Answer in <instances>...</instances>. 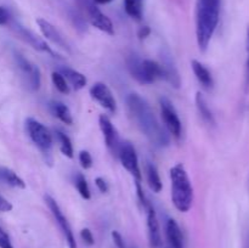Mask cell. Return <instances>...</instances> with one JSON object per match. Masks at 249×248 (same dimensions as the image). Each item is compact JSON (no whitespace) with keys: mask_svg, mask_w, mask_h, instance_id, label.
Here are the masks:
<instances>
[{"mask_svg":"<svg viewBox=\"0 0 249 248\" xmlns=\"http://www.w3.org/2000/svg\"><path fill=\"white\" fill-rule=\"evenodd\" d=\"M221 0H197L196 39L202 53L208 49L220 19Z\"/></svg>","mask_w":249,"mask_h":248,"instance_id":"7a4b0ae2","label":"cell"},{"mask_svg":"<svg viewBox=\"0 0 249 248\" xmlns=\"http://www.w3.org/2000/svg\"><path fill=\"white\" fill-rule=\"evenodd\" d=\"M0 181L16 189H26V182L23 179L6 167H0Z\"/></svg>","mask_w":249,"mask_h":248,"instance_id":"603a6c76","label":"cell"},{"mask_svg":"<svg viewBox=\"0 0 249 248\" xmlns=\"http://www.w3.org/2000/svg\"><path fill=\"white\" fill-rule=\"evenodd\" d=\"M50 109L53 112V116L56 118L60 119L62 123L67 124V125H72L73 124V117L71 113L70 108L66 106L63 102L61 101H51L50 102Z\"/></svg>","mask_w":249,"mask_h":248,"instance_id":"cb8c5ba5","label":"cell"},{"mask_svg":"<svg viewBox=\"0 0 249 248\" xmlns=\"http://www.w3.org/2000/svg\"><path fill=\"white\" fill-rule=\"evenodd\" d=\"M160 65H162V68H163V79L167 80L172 87L179 89L180 85H181V79H180L178 68L175 67L170 55L163 53L162 62H160Z\"/></svg>","mask_w":249,"mask_h":248,"instance_id":"2e32d148","label":"cell"},{"mask_svg":"<svg viewBox=\"0 0 249 248\" xmlns=\"http://www.w3.org/2000/svg\"><path fill=\"white\" fill-rule=\"evenodd\" d=\"M160 117H162V121L164 123V128L177 140H180L182 136V124L175 106L168 97L163 96L160 99Z\"/></svg>","mask_w":249,"mask_h":248,"instance_id":"52a82bcc","label":"cell"},{"mask_svg":"<svg viewBox=\"0 0 249 248\" xmlns=\"http://www.w3.org/2000/svg\"><path fill=\"white\" fill-rule=\"evenodd\" d=\"M145 172H146V180H147V184L150 186V189L153 192L158 194V192L162 191V180H160V173H158L157 167L153 164L152 162L147 160L145 164Z\"/></svg>","mask_w":249,"mask_h":248,"instance_id":"ffe728a7","label":"cell"},{"mask_svg":"<svg viewBox=\"0 0 249 248\" xmlns=\"http://www.w3.org/2000/svg\"><path fill=\"white\" fill-rule=\"evenodd\" d=\"M150 34H151V28L148 26L141 27L138 32V36H139V39H141V40H143V39L147 38Z\"/></svg>","mask_w":249,"mask_h":248,"instance_id":"8d00e7d4","label":"cell"},{"mask_svg":"<svg viewBox=\"0 0 249 248\" xmlns=\"http://www.w3.org/2000/svg\"><path fill=\"white\" fill-rule=\"evenodd\" d=\"M58 72L65 77L68 85L72 87L74 90H80L83 88H85V85H87V78H85V75L83 73L78 72V71L73 70V68L61 67Z\"/></svg>","mask_w":249,"mask_h":248,"instance_id":"d6986e66","label":"cell"},{"mask_svg":"<svg viewBox=\"0 0 249 248\" xmlns=\"http://www.w3.org/2000/svg\"><path fill=\"white\" fill-rule=\"evenodd\" d=\"M96 4H100V5H105V4H109L111 1H113V0H94Z\"/></svg>","mask_w":249,"mask_h":248,"instance_id":"f35d334b","label":"cell"},{"mask_svg":"<svg viewBox=\"0 0 249 248\" xmlns=\"http://www.w3.org/2000/svg\"><path fill=\"white\" fill-rule=\"evenodd\" d=\"M80 10H82L83 16H87L90 23L101 32L113 35L114 27L111 19L99 9L96 2L94 0H77Z\"/></svg>","mask_w":249,"mask_h":248,"instance_id":"8992f818","label":"cell"},{"mask_svg":"<svg viewBox=\"0 0 249 248\" xmlns=\"http://www.w3.org/2000/svg\"><path fill=\"white\" fill-rule=\"evenodd\" d=\"M196 106H197V109H198L199 114H201L202 121L211 126L215 125V118H214L213 112H212V109L209 108L208 104H207V100L204 99L202 92H197L196 94Z\"/></svg>","mask_w":249,"mask_h":248,"instance_id":"7402d4cb","label":"cell"},{"mask_svg":"<svg viewBox=\"0 0 249 248\" xmlns=\"http://www.w3.org/2000/svg\"><path fill=\"white\" fill-rule=\"evenodd\" d=\"M78 159H79L80 165H82L84 169H89V168L92 167V157L91 155H90L89 151H80L79 156H78Z\"/></svg>","mask_w":249,"mask_h":248,"instance_id":"f1b7e54d","label":"cell"},{"mask_svg":"<svg viewBox=\"0 0 249 248\" xmlns=\"http://www.w3.org/2000/svg\"><path fill=\"white\" fill-rule=\"evenodd\" d=\"M70 18L72 21L73 26L78 29V31H85L87 29V22H85V17L83 16L82 12L78 11H71Z\"/></svg>","mask_w":249,"mask_h":248,"instance_id":"83f0119b","label":"cell"},{"mask_svg":"<svg viewBox=\"0 0 249 248\" xmlns=\"http://www.w3.org/2000/svg\"><path fill=\"white\" fill-rule=\"evenodd\" d=\"M126 106L138 128L153 145L157 147H165L169 145L170 140L167 131L156 118L152 107L142 96L136 92L129 94L126 97Z\"/></svg>","mask_w":249,"mask_h":248,"instance_id":"6da1fadb","label":"cell"},{"mask_svg":"<svg viewBox=\"0 0 249 248\" xmlns=\"http://www.w3.org/2000/svg\"><path fill=\"white\" fill-rule=\"evenodd\" d=\"M95 185H96V187L99 189V191L101 192V194H107V192H108L109 186L104 177H96V179H95Z\"/></svg>","mask_w":249,"mask_h":248,"instance_id":"836d02e7","label":"cell"},{"mask_svg":"<svg viewBox=\"0 0 249 248\" xmlns=\"http://www.w3.org/2000/svg\"><path fill=\"white\" fill-rule=\"evenodd\" d=\"M26 131L28 134L29 139L33 141L34 145L39 148L41 155L45 158V162L48 164H53V134L49 131V129L36 121V118L26 119Z\"/></svg>","mask_w":249,"mask_h":248,"instance_id":"277c9868","label":"cell"},{"mask_svg":"<svg viewBox=\"0 0 249 248\" xmlns=\"http://www.w3.org/2000/svg\"><path fill=\"white\" fill-rule=\"evenodd\" d=\"M170 185H172V202L179 212L186 213L194 204V187L189 174L182 163L170 168Z\"/></svg>","mask_w":249,"mask_h":248,"instance_id":"3957f363","label":"cell"},{"mask_svg":"<svg viewBox=\"0 0 249 248\" xmlns=\"http://www.w3.org/2000/svg\"><path fill=\"white\" fill-rule=\"evenodd\" d=\"M165 233L169 245L172 248H185L184 246V236H182L181 229L179 224L174 219H168L165 224Z\"/></svg>","mask_w":249,"mask_h":248,"instance_id":"ac0fdd59","label":"cell"},{"mask_svg":"<svg viewBox=\"0 0 249 248\" xmlns=\"http://www.w3.org/2000/svg\"><path fill=\"white\" fill-rule=\"evenodd\" d=\"M51 80H53V84L55 85V88L61 92V94H66V95L70 94L71 91L70 85H68L67 80L65 79V77H63L58 71L53 72V74H51Z\"/></svg>","mask_w":249,"mask_h":248,"instance_id":"4316f807","label":"cell"},{"mask_svg":"<svg viewBox=\"0 0 249 248\" xmlns=\"http://www.w3.org/2000/svg\"><path fill=\"white\" fill-rule=\"evenodd\" d=\"M126 15L135 21H141L143 16V0H124Z\"/></svg>","mask_w":249,"mask_h":248,"instance_id":"d4e9b609","label":"cell"},{"mask_svg":"<svg viewBox=\"0 0 249 248\" xmlns=\"http://www.w3.org/2000/svg\"><path fill=\"white\" fill-rule=\"evenodd\" d=\"M0 248H15L9 235L0 228Z\"/></svg>","mask_w":249,"mask_h":248,"instance_id":"d6a6232c","label":"cell"},{"mask_svg":"<svg viewBox=\"0 0 249 248\" xmlns=\"http://www.w3.org/2000/svg\"><path fill=\"white\" fill-rule=\"evenodd\" d=\"M74 185H75V187H77L79 195L83 197V198L84 199L91 198V192H90L89 185H88L87 179H85V177L82 174V173H79V172L75 173Z\"/></svg>","mask_w":249,"mask_h":248,"instance_id":"484cf974","label":"cell"},{"mask_svg":"<svg viewBox=\"0 0 249 248\" xmlns=\"http://www.w3.org/2000/svg\"><path fill=\"white\" fill-rule=\"evenodd\" d=\"M247 53H248V58H247V77H246V82H247V87L249 88V24L247 27Z\"/></svg>","mask_w":249,"mask_h":248,"instance_id":"74e56055","label":"cell"},{"mask_svg":"<svg viewBox=\"0 0 249 248\" xmlns=\"http://www.w3.org/2000/svg\"><path fill=\"white\" fill-rule=\"evenodd\" d=\"M36 24H38L41 34H43L49 41H51V43L55 44L56 46H58V48L61 49H65L66 51L70 53V44H68V41L66 40L65 36L61 34V32L58 31L55 26H53L50 22L46 21V19L44 18H36Z\"/></svg>","mask_w":249,"mask_h":248,"instance_id":"4fadbf2b","label":"cell"},{"mask_svg":"<svg viewBox=\"0 0 249 248\" xmlns=\"http://www.w3.org/2000/svg\"><path fill=\"white\" fill-rule=\"evenodd\" d=\"M147 230H148V241L152 248H160L162 246V236H160V221H158L157 214L152 206L147 209Z\"/></svg>","mask_w":249,"mask_h":248,"instance_id":"5bb4252c","label":"cell"},{"mask_svg":"<svg viewBox=\"0 0 249 248\" xmlns=\"http://www.w3.org/2000/svg\"><path fill=\"white\" fill-rule=\"evenodd\" d=\"M53 136H55V140L58 143V147H60V151L62 152V155L66 156L67 158H73L74 151H73V145L70 136L65 131L61 130V129L56 128L53 129Z\"/></svg>","mask_w":249,"mask_h":248,"instance_id":"44dd1931","label":"cell"},{"mask_svg":"<svg viewBox=\"0 0 249 248\" xmlns=\"http://www.w3.org/2000/svg\"><path fill=\"white\" fill-rule=\"evenodd\" d=\"M135 186H136V194H138L139 201H140V203L142 204L143 208L147 209L148 207L151 206V203L148 202L147 197H146L145 192H143L142 186H141V181H135Z\"/></svg>","mask_w":249,"mask_h":248,"instance_id":"f546056e","label":"cell"},{"mask_svg":"<svg viewBox=\"0 0 249 248\" xmlns=\"http://www.w3.org/2000/svg\"><path fill=\"white\" fill-rule=\"evenodd\" d=\"M11 21V12L7 7L0 6V26L9 24Z\"/></svg>","mask_w":249,"mask_h":248,"instance_id":"1f68e13d","label":"cell"},{"mask_svg":"<svg viewBox=\"0 0 249 248\" xmlns=\"http://www.w3.org/2000/svg\"><path fill=\"white\" fill-rule=\"evenodd\" d=\"M14 58L22 82L26 85L27 89L29 91H38L41 84V74L38 66L31 62L18 51H15Z\"/></svg>","mask_w":249,"mask_h":248,"instance_id":"5b68a950","label":"cell"},{"mask_svg":"<svg viewBox=\"0 0 249 248\" xmlns=\"http://www.w3.org/2000/svg\"><path fill=\"white\" fill-rule=\"evenodd\" d=\"M90 96L99 102L105 109L109 113H116L117 112V101L112 94L111 89L107 87L105 83L97 82L90 88Z\"/></svg>","mask_w":249,"mask_h":248,"instance_id":"8fae6325","label":"cell"},{"mask_svg":"<svg viewBox=\"0 0 249 248\" xmlns=\"http://www.w3.org/2000/svg\"><path fill=\"white\" fill-rule=\"evenodd\" d=\"M44 199H45L46 206H48L49 209H50L53 219H55V221L57 223V225L60 226L61 231H62L63 236H65L66 238V242H67L68 247L77 248V241H75L74 233H73L72 228H71L70 221L67 220V218L65 216L63 212L61 211L60 206H58V203L56 202V199L53 198L50 195H45Z\"/></svg>","mask_w":249,"mask_h":248,"instance_id":"9c48e42d","label":"cell"},{"mask_svg":"<svg viewBox=\"0 0 249 248\" xmlns=\"http://www.w3.org/2000/svg\"><path fill=\"white\" fill-rule=\"evenodd\" d=\"M80 237H82L83 242H84L85 245L94 246L95 238H94V235H92V232L90 229H88V228L82 229V231H80Z\"/></svg>","mask_w":249,"mask_h":248,"instance_id":"4dcf8cb0","label":"cell"},{"mask_svg":"<svg viewBox=\"0 0 249 248\" xmlns=\"http://www.w3.org/2000/svg\"><path fill=\"white\" fill-rule=\"evenodd\" d=\"M99 124L100 129H101L102 131V135H104L107 148L111 151V153L113 156H118L121 140H119L118 131H117V129L114 128V125L112 124L111 119H109L106 114H101V116L99 117Z\"/></svg>","mask_w":249,"mask_h":248,"instance_id":"7c38bea8","label":"cell"},{"mask_svg":"<svg viewBox=\"0 0 249 248\" xmlns=\"http://www.w3.org/2000/svg\"><path fill=\"white\" fill-rule=\"evenodd\" d=\"M126 67H128L129 73H130V75L134 79H136L139 83H141V84H150L147 77H146L145 67H143V60L139 57L136 53H131L130 55L126 57Z\"/></svg>","mask_w":249,"mask_h":248,"instance_id":"9a60e30c","label":"cell"},{"mask_svg":"<svg viewBox=\"0 0 249 248\" xmlns=\"http://www.w3.org/2000/svg\"><path fill=\"white\" fill-rule=\"evenodd\" d=\"M12 211V204L11 202L7 201L5 197L0 195V212H10Z\"/></svg>","mask_w":249,"mask_h":248,"instance_id":"d590c367","label":"cell"},{"mask_svg":"<svg viewBox=\"0 0 249 248\" xmlns=\"http://www.w3.org/2000/svg\"><path fill=\"white\" fill-rule=\"evenodd\" d=\"M117 157L121 159L122 165L133 175L135 181H141L142 180V174H141L140 165H139L138 153H136L135 147H134V145L130 141L121 142Z\"/></svg>","mask_w":249,"mask_h":248,"instance_id":"ba28073f","label":"cell"},{"mask_svg":"<svg viewBox=\"0 0 249 248\" xmlns=\"http://www.w3.org/2000/svg\"><path fill=\"white\" fill-rule=\"evenodd\" d=\"M112 240H113L117 248H125V242H124L123 236L118 231H112Z\"/></svg>","mask_w":249,"mask_h":248,"instance_id":"e575fe53","label":"cell"},{"mask_svg":"<svg viewBox=\"0 0 249 248\" xmlns=\"http://www.w3.org/2000/svg\"><path fill=\"white\" fill-rule=\"evenodd\" d=\"M191 67L194 71L195 75H196L197 80L199 82V84L204 88L206 90H212L214 87V79L213 75H212L211 71L197 60L191 61Z\"/></svg>","mask_w":249,"mask_h":248,"instance_id":"e0dca14e","label":"cell"},{"mask_svg":"<svg viewBox=\"0 0 249 248\" xmlns=\"http://www.w3.org/2000/svg\"><path fill=\"white\" fill-rule=\"evenodd\" d=\"M14 29L15 32H16L17 35H18L22 40L26 41L27 44H29L33 49L40 51V53H48V55L53 56V57H60V55H58L57 53H55V51L51 49V46L48 45V43H46L45 40H43L40 36H38L32 31L27 29L26 27L21 26L19 23H14Z\"/></svg>","mask_w":249,"mask_h":248,"instance_id":"30bf717a","label":"cell"}]
</instances>
